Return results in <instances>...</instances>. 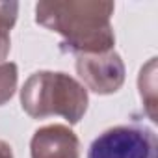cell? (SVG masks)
I'll list each match as a JSON object with an SVG mask.
<instances>
[{
	"mask_svg": "<svg viewBox=\"0 0 158 158\" xmlns=\"http://www.w3.org/2000/svg\"><path fill=\"white\" fill-rule=\"evenodd\" d=\"M17 10H19L17 2L0 4V32L8 34L11 30V26L15 24V19H17Z\"/></svg>",
	"mask_w": 158,
	"mask_h": 158,
	"instance_id": "cell-7",
	"label": "cell"
},
{
	"mask_svg": "<svg viewBox=\"0 0 158 158\" xmlns=\"http://www.w3.org/2000/svg\"><path fill=\"white\" fill-rule=\"evenodd\" d=\"M8 50H10V35L6 32H0V61L6 58Z\"/></svg>",
	"mask_w": 158,
	"mask_h": 158,
	"instance_id": "cell-8",
	"label": "cell"
},
{
	"mask_svg": "<svg viewBox=\"0 0 158 158\" xmlns=\"http://www.w3.org/2000/svg\"><path fill=\"white\" fill-rule=\"evenodd\" d=\"M15 86H17V65L2 63L0 65V104L11 99Z\"/></svg>",
	"mask_w": 158,
	"mask_h": 158,
	"instance_id": "cell-6",
	"label": "cell"
},
{
	"mask_svg": "<svg viewBox=\"0 0 158 158\" xmlns=\"http://www.w3.org/2000/svg\"><path fill=\"white\" fill-rule=\"evenodd\" d=\"M21 102L24 112L34 119L61 115L74 125L88 110V93L84 86L65 73L41 71L26 80L21 91Z\"/></svg>",
	"mask_w": 158,
	"mask_h": 158,
	"instance_id": "cell-2",
	"label": "cell"
},
{
	"mask_svg": "<svg viewBox=\"0 0 158 158\" xmlns=\"http://www.w3.org/2000/svg\"><path fill=\"white\" fill-rule=\"evenodd\" d=\"M112 2H39L35 19L39 24L63 35L61 48L74 54H104L114 50L110 17Z\"/></svg>",
	"mask_w": 158,
	"mask_h": 158,
	"instance_id": "cell-1",
	"label": "cell"
},
{
	"mask_svg": "<svg viewBox=\"0 0 158 158\" xmlns=\"http://www.w3.org/2000/svg\"><path fill=\"white\" fill-rule=\"evenodd\" d=\"M78 138L63 125L39 128L32 138V158H78Z\"/></svg>",
	"mask_w": 158,
	"mask_h": 158,
	"instance_id": "cell-5",
	"label": "cell"
},
{
	"mask_svg": "<svg viewBox=\"0 0 158 158\" xmlns=\"http://www.w3.org/2000/svg\"><path fill=\"white\" fill-rule=\"evenodd\" d=\"M0 158H13V152H11V147L0 139Z\"/></svg>",
	"mask_w": 158,
	"mask_h": 158,
	"instance_id": "cell-9",
	"label": "cell"
},
{
	"mask_svg": "<svg viewBox=\"0 0 158 158\" xmlns=\"http://www.w3.org/2000/svg\"><path fill=\"white\" fill-rule=\"evenodd\" d=\"M88 158H158V139L145 125H119L99 134Z\"/></svg>",
	"mask_w": 158,
	"mask_h": 158,
	"instance_id": "cell-3",
	"label": "cell"
},
{
	"mask_svg": "<svg viewBox=\"0 0 158 158\" xmlns=\"http://www.w3.org/2000/svg\"><path fill=\"white\" fill-rule=\"evenodd\" d=\"M76 71L86 86L101 95L117 91L125 80V65L115 50L104 54H80L76 60Z\"/></svg>",
	"mask_w": 158,
	"mask_h": 158,
	"instance_id": "cell-4",
	"label": "cell"
}]
</instances>
